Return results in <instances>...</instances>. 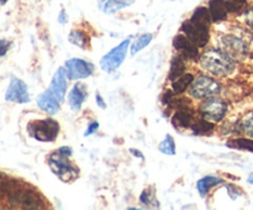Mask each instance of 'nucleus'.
<instances>
[{"mask_svg": "<svg viewBox=\"0 0 253 210\" xmlns=\"http://www.w3.org/2000/svg\"><path fill=\"white\" fill-rule=\"evenodd\" d=\"M203 69L212 76L226 77L235 71V62L221 49H209L200 56Z\"/></svg>", "mask_w": 253, "mask_h": 210, "instance_id": "obj_1", "label": "nucleus"}, {"mask_svg": "<svg viewBox=\"0 0 253 210\" xmlns=\"http://www.w3.org/2000/svg\"><path fill=\"white\" fill-rule=\"evenodd\" d=\"M9 202L12 207L21 209H42L44 208V200L40 193L31 188L15 185L9 192Z\"/></svg>", "mask_w": 253, "mask_h": 210, "instance_id": "obj_2", "label": "nucleus"}, {"mask_svg": "<svg viewBox=\"0 0 253 210\" xmlns=\"http://www.w3.org/2000/svg\"><path fill=\"white\" fill-rule=\"evenodd\" d=\"M27 132L40 142H52L59 132V124L53 119L35 120L27 125Z\"/></svg>", "mask_w": 253, "mask_h": 210, "instance_id": "obj_3", "label": "nucleus"}, {"mask_svg": "<svg viewBox=\"0 0 253 210\" xmlns=\"http://www.w3.org/2000/svg\"><path fill=\"white\" fill-rule=\"evenodd\" d=\"M68 158L61 155L58 151L49 155L48 157V166L51 170L64 183L73 182L79 175V169L73 163L69 162Z\"/></svg>", "mask_w": 253, "mask_h": 210, "instance_id": "obj_4", "label": "nucleus"}, {"mask_svg": "<svg viewBox=\"0 0 253 210\" xmlns=\"http://www.w3.org/2000/svg\"><path fill=\"white\" fill-rule=\"evenodd\" d=\"M221 91V84L209 76H199L190 84V95L197 99H208Z\"/></svg>", "mask_w": 253, "mask_h": 210, "instance_id": "obj_5", "label": "nucleus"}, {"mask_svg": "<svg viewBox=\"0 0 253 210\" xmlns=\"http://www.w3.org/2000/svg\"><path fill=\"white\" fill-rule=\"evenodd\" d=\"M130 46L131 39H126L121 43H119L118 46L114 47L113 49H110L100 59V68L104 72H108V73L118 69L123 64V62L125 61L126 56H127V49Z\"/></svg>", "mask_w": 253, "mask_h": 210, "instance_id": "obj_6", "label": "nucleus"}, {"mask_svg": "<svg viewBox=\"0 0 253 210\" xmlns=\"http://www.w3.org/2000/svg\"><path fill=\"white\" fill-rule=\"evenodd\" d=\"M199 110L204 119L211 121V123H219L226 116L227 104L222 99L211 96V98H208L200 105Z\"/></svg>", "mask_w": 253, "mask_h": 210, "instance_id": "obj_7", "label": "nucleus"}, {"mask_svg": "<svg viewBox=\"0 0 253 210\" xmlns=\"http://www.w3.org/2000/svg\"><path fill=\"white\" fill-rule=\"evenodd\" d=\"M220 48L232 59H242L247 54V47L245 42L234 35H224L219 40Z\"/></svg>", "mask_w": 253, "mask_h": 210, "instance_id": "obj_8", "label": "nucleus"}, {"mask_svg": "<svg viewBox=\"0 0 253 210\" xmlns=\"http://www.w3.org/2000/svg\"><path fill=\"white\" fill-rule=\"evenodd\" d=\"M64 68H66L67 74H68V79H72V81L85 79L90 77L94 72L93 64L82 58L68 59V61H66Z\"/></svg>", "mask_w": 253, "mask_h": 210, "instance_id": "obj_9", "label": "nucleus"}, {"mask_svg": "<svg viewBox=\"0 0 253 210\" xmlns=\"http://www.w3.org/2000/svg\"><path fill=\"white\" fill-rule=\"evenodd\" d=\"M5 99L7 101H12V103H29L30 95L26 83L22 82L21 79L16 78V77H12L9 86H7L6 93H5Z\"/></svg>", "mask_w": 253, "mask_h": 210, "instance_id": "obj_10", "label": "nucleus"}, {"mask_svg": "<svg viewBox=\"0 0 253 210\" xmlns=\"http://www.w3.org/2000/svg\"><path fill=\"white\" fill-rule=\"evenodd\" d=\"M182 31L184 32L185 36H187L188 39L192 40L198 47L207 46V43L209 42V29L199 26V25L194 24V22H192L190 20H188V21H185L184 24L182 25Z\"/></svg>", "mask_w": 253, "mask_h": 210, "instance_id": "obj_11", "label": "nucleus"}, {"mask_svg": "<svg viewBox=\"0 0 253 210\" xmlns=\"http://www.w3.org/2000/svg\"><path fill=\"white\" fill-rule=\"evenodd\" d=\"M173 46L180 53V56L185 59H190V61H195L199 58V49L198 46L188 39L185 35H177L173 40Z\"/></svg>", "mask_w": 253, "mask_h": 210, "instance_id": "obj_12", "label": "nucleus"}, {"mask_svg": "<svg viewBox=\"0 0 253 210\" xmlns=\"http://www.w3.org/2000/svg\"><path fill=\"white\" fill-rule=\"evenodd\" d=\"M67 78H68V74H67V71L64 67H59L58 69L54 73L53 78L51 81V85L47 90L59 101L64 100V96H66L67 93Z\"/></svg>", "mask_w": 253, "mask_h": 210, "instance_id": "obj_13", "label": "nucleus"}, {"mask_svg": "<svg viewBox=\"0 0 253 210\" xmlns=\"http://www.w3.org/2000/svg\"><path fill=\"white\" fill-rule=\"evenodd\" d=\"M194 111L189 105L177 108V111L172 118V124L175 128H189L194 123Z\"/></svg>", "mask_w": 253, "mask_h": 210, "instance_id": "obj_14", "label": "nucleus"}, {"mask_svg": "<svg viewBox=\"0 0 253 210\" xmlns=\"http://www.w3.org/2000/svg\"><path fill=\"white\" fill-rule=\"evenodd\" d=\"M88 95V90H86L85 84L77 83L74 84L73 88L68 93V105L73 111H79L82 109L84 100Z\"/></svg>", "mask_w": 253, "mask_h": 210, "instance_id": "obj_15", "label": "nucleus"}, {"mask_svg": "<svg viewBox=\"0 0 253 210\" xmlns=\"http://www.w3.org/2000/svg\"><path fill=\"white\" fill-rule=\"evenodd\" d=\"M59 105L61 103L47 89L37 98V106L49 115H56L59 111Z\"/></svg>", "mask_w": 253, "mask_h": 210, "instance_id": "obj_16", "label": "nucleus"}, {"mask_svg": "<svg viewBox=\"0 0 253 210\" xmlns=\"http://www.w3.org/2000/svg\"><path fill=\"white\" fill-rule=\"evenodd\" d=\"M209 11L211 15L212 21L219 22L227 17L230 11L229 2L226 0H210L209 1Z\"/></svg>", "mask_w": 253, "mask_h": 210, "instance_id": "obj_17", "label": "nucleus"}, {"mask_svg": "<svg viewBox=\"0 0 253 210\" xmlns=\"http://www.w3.org/2000/svg\"><path fill=\"white\" fill-rule=\"evenodd\" d=\"M222 183H224V179L217 177V175H205V177L200 178L197 182V190L200 194V197L204 198L207 197L211 188L217 187V185L222 184Z\"/></svg>", "mask_w": 253, "mask_h": 210, "instance_id": "obj_18", "label": "nucleus"}, {"mask_svg": "<svg viewBox=\"0 0 253 210\" xmlns=\"http://www.w3.org/2000/svg\"><path fill=\"white\" fill-rule=\"evenodd\" d=\"M189 20L192 22H194V24L199 25V26L209 29L210 24H211L212 21L211 15H210V11H209V7L200 6L198 7V9H195L194 12H193L192 17H190Z\"/></svg>", "mask_w": 253, "mask_h": 210, "instance_id": "obj_19", "label": "nucleus"}, {"mask_svg": "<svg viewBox=\"0 0 253 210\" xmlns=\"http://www.w3.org/2000/svg\"><path fill=\"white\" fill-rule=\"evenodd\" d=\"M185 73V63L183 61L182 56H175L170 62L169 73H168V78L169 81H175L177 78L182 77Z\"/></svg>", "mask_w": 253, "mask_h": 210, "instance_id": "obj_20", "label": "nucleus"}, {"mask_svg": "<svg viewBox=\"0 0 253 210\" xmlns=\"http://www.w3.org/2000/svg\"><path fill=\"white\" fill-rule=\"evenodd\" d=\"M194 81V77L190 73H184L182 77L177 78L175 81H173L172 83V90L175 95L178 94H183L187 90L188 86H190L192 82Z\"/></svg>", "mask_w": 253, "mask_h": 210, "instance_id": "obj_21", "label": "nucleus"}, {"mask_svg": "<svg viewBox=\"0 0 253 210\" xmlns=\"http://www.w3.org/2000/svg\"><path fill=\"white\" fill-rule=\"evenodd\" d=\"M132 4L133 0H106L105 4L103 5V11L105 14H115Z\"/></svg>", "mask_w": 253, "mask_h": 210, "instance_id": "obj_22", "label": "nucleus"}, {"mask_svg": "<svg viewBox=\"0 0 253 210\" xmlns=\"http://www.w3.org/2000/svg\"><path fill=\"white\" fill-rule=\"evenodd\" d=\"M193 132L194 135L198 136H204L208 135V133L211 132L214 130V124L211 121L207 120V119H200V120H195L192 125Z\"/></svg>", "mask_w": 253, "mask_h": 210, "instance_id": "obj_23", "label": "nucleus"}, {"mask_svg": "<svg viewBox=\"0 0 253 210\" xmlns=\"http://www.w3.org/2000/svg\"><path fill=\"white\" fill-rule=\"evenodd\" d=\"M68 41L82 49H85L88 47V36L82 30H73V31L69 32Z\"/></svg>", "mask_w": 253, "mask_h": 210, "instance_id": "obj_24", "label": "nucleus"}, {"mask_svg": "<svg viewBox=\"0 0 253 210\" xmlns=\"http://www.w3.org/2000/svg\"><path fill=\"white\" fill-rule=\"evenodd\" d=\"M152 39H153L152 34L141 35V36L138 37V39L136 40V41L130 46L131 47V54H132V56H135L136 53H138V52L142 51L143 48H146V47L151 43Z\"/></svg>", "mask_w": 253, "mask_h": 210, "instance_id": "obj_25", "label": "nucleus"}, {"mask_svg": "<svg viewBox=\"0 0 253 210\" xmlns=\"http://www.w3.org/2000/svg\"><path fill=\"white\" fill-rule=\"evenodd\" d=\"M140 202L142 203L145 207H148V208L160 207V204H158V200L156 199L155 189H153V188H147V189H145L142 193H141Z\"/></svg>", "mask_w": 253, "mask_h": 210, "instance_id": "obj_26", "label": "nucleus"}, {"mask_svg": "<svg viewBox=\"0 0 253 210\" xmlns=\"http://www.w3.org/2000/svg\"><path fill=\"white\" fill-rule=\"evenodd\" d=\"M158 150L163 153V155L167 156H174L175 155V142L174 138L172 137V135L167 133L163 138L162 142L158 146Z\"/></svg>", "mask_w": 253, "mask_h": 210, "instance_id": "obj_27", "label": "nucleus"}, {"mask_svg": "<svg viewBox=\"0 0 253 210\" xmlns=\"http://www.w3.org/2000/svg\"><path fill=\"white\" fill-rule=\"evenodd\" d=\"M226 146L239 150H246L253 152V140L251 138H235V140L227 141Z\"/></svg>", "mask_w": 253, "mask_h": 210, "instance_id": "obj_28", "label": "nucleus"}, {"mask_svg": "<svg viewBox=\"0 0 253 210\" xmlns=\"http://www.w3.org/2000/svg\"><path fill=\"white\" fill-rule=\"evenodd\" d=\"M242 130L246 135L253 137V113H250L249 115L245 116V119L242 120Z\"/></svg>", "mask_w": 253, "mask_h": 210, "instance_id": "obj_29", "label": "nucleus"}, {"mask_svg": "<svg viewBox=\"0 0 253 210\" xmlns=\"http://www.w3.org/2000/svg\"><path fill=\"white\" fill-rule=\"evenodd\" d=\"M226 1L229 2L230 11L231 12L240 11L246 5V0H226Z\"/></svg>", "mask_w": 253, "mask_h": 210, "instance_id": "obj_30", "label": "nucleus"}, {"mask_svg": "<svg viewBox=\"0 0 253 210\" xmlns=\"http://www.w3.org/2000/svg\"><path fill=\"white\" fill-rule=\"evenodd\" d=\"M10 46H11V42H9L7 40H0V57H4L7 53Z\"/></svg>", "mask_w": 253, "mask_h": 210, "instance_id": "obj_31", "label": "nucleus"}, {"mask_svg": "<svg viewBox=\"0 0 253 210\" xmlns=\"http://www.w3.org/2000/svg\"><path fill=\"white\" fill-rule=\"evenodd\" d=\"M98 128H99V123H98V121H93V123L89 124L88 127H86L85 132H84V136H85V137H88V136H90L91 133L95 132Z\"/></svg>", "mask_w": 253, "mask_h": 210, "instance_id": "obj_32", "label": "nucleus"}, {"mask_svg": "<svg viewBox=\"0 0 253 210\" xmlns=\"http://www.w3.org/2000/svg\"><path fill=\"white\" fill-rule=\"evenodd\" d=\"M57 151H58V152L61 153V155L66 156V157H71L72 153H73L72 148L68 147V146H62V147H59Z\"/></svg>", "mask_w": 253, "mask_h": 210, "instance_id": "obj_33", "label": "nucleus"}, {"mask_svg": "<svg viewBox=\"0 0 253 210\" xmlns=\"http://www.w3.org/2000/svg\"><path fill=\"white\" fill-rule=\"evenodd\" d=\"M95 101H96V104H98V105L100 106L101 109H105L106 108L105 101H104L103 96H101V94L99 93V91H96V94H95Z\"/></svg>", "mask_w": 253, "mask_h": 210, "instance_id": "obj_34", "label": "nucleus"}, {"mask_svg": "<svg viewBox=\"0 0 253 210\" xmlns=\"http://www.w3.org/2000/svg\"><path fill=\"white\" fill-rule=\"evenodd\" d=\"M67 21H68V16H67L66 11H64V10L62 9L61 12H59V15H58V22H59V24L64 25Z\"/></svg>", "mask_w": 253, "mask_h": 210, "instance_id": "obj_35", "label": "nucleus"}, {"mask_svg": "<svg viewBox=\"0 0 253 210\" xmlns=\"http://www.w3.org/2000/svg\"><path fill=\"white\" fill-rule=\"evenodd\" d=\"M130 152L132 153L133 155V157H137V158H140V160H145V156L142 155V152H141V151H138V150H136V148H130Z\"/></svg>", "mask_w": 253, "mask_h": 210, "instance_id": "obj_36", "label": "nucleus"}, {"mask_svg": "<svg viewBox=\"0 0 253 210\" xmlns=\"http://www.w3.org/2000/svg\"><path fill=\"white\" fill-rule=\"evenodd\" d=\"M247 182H249L250 184H253V173H252L251 175H250V177H249V179H247Z\"/></svg>", "mask_w": 253, "mask_h": 210, "instance_id": "obj_37", "label": "nucleus"}, {"mask_svg": "<svg viewBox=\"0 0 253 210\" xmlns=\"http://www.w3.org/2000/svg\"><path fill=\"white\" fill-rule=\"evenodd\" d=\"M6 2H7V0H0V4H1V5L6 4Z\"/></svg>", "mask_w": 253, "mask_h": 210, "instance_id": "obj_38", "label": "nucleus"}]
</instances>
